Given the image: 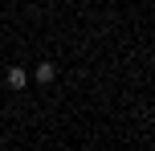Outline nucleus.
<instances>
[{
    "mask_svg": "<svg viewBox=\"0 0 155 151\" xmlns=\"http://www.w3.org/2000/svg\"><path fill=\"white\" fill-rule=\"evenodd\" d=\"M4 82H8V90H25V86H29V70H21V65H12V70L4 74Z\"/></svg>",
    "mask_w": 155,
    "mask_h": 151,
    "instance_id": "1",
    "label": "nucleus"
},
{
    "mask_svg": "<svg viewBox=\"0 0 155 151\" xmlns=\"http://www.w3.org/2000/svg\"><path fill=\"white\" fill-rule=\"evenodd\" d=\"M33 78H37V82H41V86H49V82H53V78H57V65H53V61H41V65H37V70H33Z\"/></svg>",
    "mask_w": 155,
    "mask_h": 151,
    "instance_id": "2",
    "label": "nucleus"
}]
</instances>
